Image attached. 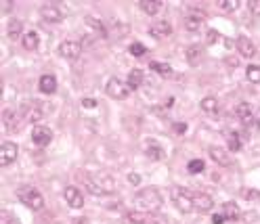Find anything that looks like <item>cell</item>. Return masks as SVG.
I'll list each match as a JSON object with an SVG mask.
<instances>
[{"instance_id": "6", "label": "cell", "mask_w": 260, "mask_h": 224, "mask_svg": "<svg viewBox=\"0 0 260 224\" xmlns=\"http://www.w3.org/2000/svg\"><path fill=\"white\" fill-rule=\"evenodd\" d=\"M105 93H107L111 99L122 101V99H126V96L132 93V90H130V86H128V82H124V80H120V78H109L107 84H105Z\"/></svg>"}, {"instance_id": "20", "label": "cell", "mask_w": 260, "mask_h": 224, "mask_svg": "<svg viewBox=\"0 0 260 224\" xmlns=\"http://www.w3.org/2000/svg\"><path fill=\"white\" fill-rule=\"evenodd\" d=\"M145 153H147V157H149V159H153V162H160V159H164V149H161V145L156 143V141L147 143Z\"/></svg>"}, {"instance_id": "22", "label": "cell", "mask_w": 260, "mask_h": 224, "mask_svg": "<svg viewBox=\"0 0 260 224\" xmlns=\"http://www.w3.org/2000/svg\"><path fill=\"white\" fill-rule=\"evenodd\" d=\"M21 32H23V21L21 19H9V25H6V36L11 40H15L17 36H21ZM23 38V36H21Z\"/></svg>"}, {"instance_id": "18", "label": "cell", "mask_w": 260, "mask_h": 224, "mask_svg": "<svg viewBox=\"0 0 260 224\" xmlns=\"http://www.w3.org/2000/svg\"><path fill=\"white\" fill-rule=\"evenodd\" d=\"M40 15L44 21H51V23H59L63 19V13L59 11V6H55V4H44L40 9Z\"/></svg>"}, {"instance_id": "17", "label": "cell", "mask_w": 260, "mask_h": 224, "mask_svg": "<svg viewBox=\"0 0 260 224\" xmlns=\"http://www.w3.org/2000/svg\"><path fill=\"white\" fill-rule=\"evenodd\" d=\"M63 197H65V201L74 209H80L84 205V197H82V193H80L78 187H67L65 191H63Z\"/></svg>"}, {"instance_id": "12", "label": "cell", "mask_w": 260, "mask_h": 224, "mask_svg": "<svg viewBox=\"0 0 260 224\" xmlns=\"http://www.w3.org/2000/svg\"><path fill=\"white\" fill-rule=\"evenodd\" d=\"M203 21H206V13L198 11V9H189V13L185 15V27L189 32H195L201 27Z\"/></svg>"}, {"instance_id": "11", "label": "cell", "mask_w": 260, "mask_h": 224, "mask_svg": "<svg viewBox=\"0 0 260 224\" xmlns=\"http://www.w3.org/2000/svg\"><path fill=\"white\" fill-rule=\"evenodd\" d=\"M235 115L241 120V126L243 128H254L256 126V117L252 115V107L248 103H240L235 107Z\"/></svg>"}, {"instance_id": "1", "label": "cell", "mask_w": 260, "mask_h": 224, "mask_svg": "<svg viewBox=\"0 0 260 224\" xmlns=\"http://www.w3.org/2000/svg\"><path fill=\"white\" fill-rule=\"evenodd\" d=\"M164 204V199H161V193L158 188H140V191L135 195V205L140 209V212H158Z\"/></svg>"}, {"instance_id": "40", "label": "cell", "mask_w": 260, "mask_h": 224, "mask_svg": "<svg viewBox=\"0 0 260 224\" xmlns=\"http://www.w3.org/2000/svg\"><path fill=\"white\" fill-rule=\"evenodd\" d=\"M82 107L95 109V107H97V101H95V99H82Z\"/></svg>"}, {"instance_id": "34", "label": "cell", "mask_w": 260, "mask_h": 224, "mask_svg": "<svg viewBox=\"0 0 260 224\" xmlns=\"http://www.w3.org/2000/svg\"><path fill=\"white\" fill-rule=\"evenodd\" d=\"M128 51H130L132 57H143V55L147 53V48H145V44H140V42H132Z\"/></svg>"}, {"instance_id": "39", "label": "cell", "mask_w": 260, "mask_h": 224, "mask_svg": "<svg viewBox=\"0 0 260 224\" xmlns=\"http://www.w3.org/2000/svg\"><path fill=\"white\" fill-rule=\"evenodd\" d=\"M224 222H227V218H224V214H222V212L212 216V224H224Z\"/></svg>"}, {"instance_id": "19", "label": "cell", "mask_w": 260, "mask_h": 224, "mask_svg": "<svg viewBox=\"0 0 260 224\" xmlns=\"http://www.w3.org/2000/svg\"><path fill=\"white\" fill-rule=\"evenodd\" d=\"M38 88H40V93H44V94H53L55 90H57V78H55L53 74H44L38 82Z\"/></svg>"}, {"instance_id": "9", "label": "cell", "mask_w": 260, "mask_h": 224, "mask_svg": "<svg viewBox=\"0 0 260 224\" xmlns=\"http://www.w3.org/2000/svg\"><path fill=\"white\" fill-rule=\"evenodd\" d=\"M84 30H86V34L90 38H101V40L107 38V30H105V25L95 17H86V21H84Z\"/></svg>"}, {"instance_id": "35", "label": "cell", "mask_w": 260, "mask_h": 224, "mask_svg": "<svg viewBox=\"0 0 260 224\" xmlns=\"http://www.w3.org/2000/svg\"><path fill=\"white\" fill-rule=\"evenodd\" d=\"M0 224H19V220H17L11 212L2 209V212H0Z\"/></svg>"}, {"instance_id": "31", "label": "cell", "mask_w": 260, "mask_h": 224, "mask_svg": "<svg viewBox=\"0 0 260 224\" xmlns=\"http://www.w3.org/2000/svg\"><path fill=\"white\" fill-rule=\"evenodd\" d=\"M245 78L252 84H260V65H248L245 67Z\"/></svg>"}, {"instance_id": "4", "label": "cell", "mask_w": 260, "mask_h": 224, "mask_svg": "<svg viewBox=\"0 0 260 224\" xmlns=\"http://www.w3.org/2000/svg\"><path fill=\"white\" fill-rule=\"evenodd\" d=\"M86 188L93 195H109L116 191V183L109 176H88Z\"/></svg>"}, {"instance_id": "15", "label": "cell", "mask_w": 260, "mask_h": 224, "mask_svg": "<svg viewBox=\"0 0 260 224\" xmlns=\"http://www.w3.org/2000/svg\"><path fill=\"white\" fill-rule=\"evenodd\" d=\"M235 46H237V53H240L241 57H245V59H252L256 55V44L248 36H240V38H237Z\"/></svg>"}, {"instance_id": "16", "label": "cell", "mask_w": 260, "mask_h": 224, "mask_svg": "<svg viewBox=\"0 0 260 224\" xmlns=\"http://www.w3.org/2000/svg\"><path fill=\"white\" fill-rule=\"evenodd\" d=\"M214 207V199L208 193H193V209L195 212H210Z\"/></svg>"}, {"instance_id": "38", "label": "cell", "mask_w": 260, "mask_h": 224, "mask_svg": "<svg viewBox=\"0 0 260 224\" xmlns=\"http://www.w3.org/2000/svg\"><path fill=\"white\" fill-rule=\"evenodd\" d=\"M248 9H250L252 15H260V0H250Z\"/></svg>"}, {"instance_id": "3", "label": "cell", "mask_w": 260, "mask_h": 224, "mask_svg": "<svg viewBox=\"0 0 260 224\" xmlns=\"http://www.w3.org/2000/svg\"><path fill=\"white\" fill-rule=\"evenodd\" d=\"M17 197L23 205H27L30 209H34V212H38V209H42V205H44V197L40 195V191H36L34 187H21L17 188Z\"/></svg>"}, {"instance_id": "45", "label": "cell", "mask_w": 260, "mask_h": 224, "mask_svg": "<svg viewBox=\"0 0 260 224\" xmlns=\"http://www.w3.org/2000/svg\"><path fill=\"white\" fill-rule=\"evenodd\" d=\"M11 6H13V4L9 2V0H6V2H4V6H2V11H4V13H6V11H11Z\"/></svg>"}, {"instance_id": "42", "label": "cell", "mask_w": 260, "mask_h": 224, "mask_svg": "<svg viewBox=\"0 0 260 224\" xmlns=\"http://www.w3.org/2000/svg\"><path fill=\"white\" fill-rule=\"evenodd\" d=\"M227 65L237 67V65H240V59H237V57H227Z\"/></svg>"}, {"instance_id": "33", "label": "cell", "mask_w": 260, "mask_h": 224, "mask_svg": "<svg viewBox=\"0 0 260 224\" xmlns=\"http://www.w3.org/2000/svg\"><path fill=\"white\" fill-rule=\"evenodd\" d=\"M187 170L191 174H201L206 170V164H203V159H191V162L187 164Z\"/></svg>"}, {"instance_id": "5", "label": "cell", "mask_w": 260, "mask_h": 224, "mask_svg": "<svg viewBox=\"0 0 260 224\" xmlns=\"http://www.w3.org/2000/svg\"><path fill=\"white\" fill-rule=\"evenodd\" d=\"M27 109H30L27 105H23V107H19V109H6L4 111V126H6V130H11V132L21 130L23 122H27V115H25Z\"/></svg>"}, {"instance_id": "46", "label": "cell", "mask_w": 260, "mask_h": 224, "mask_svg": "<svg viewBox=\"0 0 260 224\" xmlns=\"http://www.w3.org/2000/svg\"><path fill=\"white\" fill-rule=\"evenodd\" d=\"M256 126L260 128V111H258V115H256Z\"/></svg>"}, {"instance_id": "32", "label": "cell", "mask_w": 260, "mask_h": 224, "mask_svg": "<svg viewBox=\"0 0 260 224\" xmlns=\"http://www.w3.org/2000/svg\"><path fill=\"white\" fill-rule=\"evenodd\" d=\"M216 6H219L222 13H233V11L240 9V2H237V0H219Z\"/></svg>"}, {"instance_id": "36", "label": "cell", "mask_w": 260, "mask_h": 224, "mask_svg": "<svg viewBox=\"0 0 260 224\" xmlns=\"http://www.w3.org/2000/svg\"><path fill=\"white\" fill-rule=\"evenodd\" d=\"M40 120H42V111H40L38 107H34V109L27 111V122L36 124V122H40Z\"/></svg>"}, {"instance_id": "27", "label": "cell", "mask_w": 260, "mask_h": 224, "mask_svg": "<svg viewBox=\"0 0 260 224\" xmlns=\"http://www.w3.org/2000/svg\"><path fill=\"white\" fill-rule=\"evenodd\" d=\"M222 214L227 220H237L240 218V207H237L233 201H227V204H222Z\"/></svg>"}, {"instance_id": "8", "label": "cell", "mask_w": 260, "mask_h": 224, "mask_svg": "<svg viewBox=\"0 0 260 224\" xmlns=\"http://www.w3.org/2000/svg\"><path fill=\"white\" fill-rule=\"evenodd\" d=\"M59 55L67 61H76L82 55V44L78 40H63L59 44Z\"/></svg>"}, {"instance_id": "26", "label": "cell", "mask_w": 260, "mask_h": 224, "mask_svg": "<svg viewBox=\"0 0 260 224\" xmlns=\"http://www.w3.org/2000/svg\"><path fill=\"white\" fill-rule=\"evenodd\" d=\"M128 86H130V90H137L139 86H143V72L140 69H132V72L128 74Z\"/></svg>"}, {"instance_id": "13", "label": "cell", "mask_w": 260, "mask_h": 224, "mask_svg": "<svg viewBox=\"0 0 260 224\" xmlns=\"http://www.w3.org/2000/svg\"><path fill=\"white\" fill-rule=\"evenodd\" d=\"M149 34L153 38H158V40L168 38L172 34V25L168 23V21H164V19H158V21H153V23L149 25Z\"/></svg>"}, {"instance_id": "21", "label": "cell", "mask_w": 260, "mask_h": 224, "mask_svg": "<svg viewBox=\"0 0 260 224\" xmlns=\"http://www.w3.org/2000/svg\"><path fill=\"white\" fill-rule=\"evenodd\" d=\"M21 44H23L25 51H36L38 44H40V38H38V34L36 32H25L23 34V38H21Z\"/></svg>"}, {"instance_id": "44", "label": "cell", "mask_w": 260, "mask_h": 224, "mask_svg": "<svg viewBox=\"0 0 260 224\" xmlns=\"http://www.w3.org/2000/svg\"><path fill=\"white\" fill-rule=\"evenodd\" d=\"M245 197H248V199H258L260 195H258V191H245Z\"/></svg>"}, {"instance_id": "7", "label": "cell", "mask_w": 260, "mask_h": 224, "mask_svg": "<svg viewBox=\"0 0 260 224\" xmlns=\"http://www.w3.org/2000/svg\"><path fill=\"white\" fill-rule=\"evenodd\" d=\"M126 220L130 224H170L164 216H153L151 212H130L126 214Z\"/></svg>"}, {"instance_id": "43", "label": "cell", "mask_w": 260, "mask_h": 224, "mask_svg": "<svg viewBox=\"0 0 260 224\" xmlns=\"http://www.w3.org/2000/svg\"><path fill=\"white\" fill-rule=\"evenodd\" d=\"M174 130H177L179 134H182V132H187V124H174Z\"/></svg>"}, {"instance_id": "24", "label": "cell", "mask_w": 260, "mask_h": 224, "mask_svg": "<svg viewBox=\"0 0 260 224\" xmlns=\"http://www.w3.org/2000/svg\"><path fill=\"white\" fill-rule=\"evenodd\" d=\"M139 6L143 13H147V15H156V13H160V9H161V0H140Z\"/></svg>"}, {"instance_id": "28", "label": "cell", "mask_w": 260, "mask_h": 224, "mask_svg": "<svg viewBox=\"0 0 260 224\" xmlns=\"http://www.w3.org/2000/svg\"><path fill=\"white\" fill-rule=\"evenodd\" d=\"M187 61L191 63V65H198V63L201 61V46H198V44L189 46L187 48Z\"/></svg>"}, {"instance_id": "29", "label": "cell", "mask_w": 260, "mask_h": 224, "mask_svg": "<svg viewBox=\"0 0 260 224\" xmlns=\"http://www.w3.org/2000/svg\"><path fill=\"white\" fill-rule=\"evenodd\" d=\"M149 69H153V72H158L160 75H164V78H168V75H172V67H170V65H166V63L151 61V63H149Z\"/></svg>"}, {"instance_id": "37", "label": "cell", "mask_w": 260, "mask_h": 224, "mask_svg": "<svg viewBox=\"0 0 260 224\" xmlns=\"http://www.w3.org/2000/svg\"><path fill=\"white\" fill-rule=\"evenodd\" d=\"M222 40V34L220 32H216V30H210L208 32V44H216V42H220Z\"/></svg>"}, {"instance_id": "2", "label": "cell", "mask_w": 260, "mask_h": 224, "mask_svg": "<svg viewBox=\"0 0 260 224\" xmlns=\"http://www.w3.org/2000/svg\"><path fill=\"white\" fill-rule=\"evenodd\" d=\"M170 197H172V204L177 205L179 212H182V214L193 212V193L187 191L185 187H172Z\"/></svg>"}, {"instance_id": "25", "label": "cell", "mask_w": 260, "mask_h": 224, "mask_svg": "<svg viewBox=\"0 0 260 224\" xmlns=\"http://www.w3.org/2000/svg\"><path fill=\"white\" fill-rule=\"evenodd\" d=\"M243 141H245V136L237 134V132H231V134L227 136V143H229V151H231V153H237V151L241 149Z\"/></svg>"}, {"instance_id": "10", "label": "cell", "mask_w": 260, "mask_h": 224, "mask_svg": "<svg viewBox=\"0 0 260 224\" xmlns=\"http://www.w3.org/2000/svg\"><path fill=\"white\" fill-rule=\"evenodd\" d=\"M17 153H19V149H17L15 143H11V141L2 143V145H0V166H2V168L11 166L17 159Z\"/></svg>"}, {"instance_id": "41", "label": "cell", "mask_w": 260, "mask_h": 224, "mask_svg": "<svg viewBox=\"0 0 260 224\" xmlns=\"http://www.w3.org/2000/svg\"><path fill=\"white\" fill-rule=\"evenodd\" d=\"M128 183L130 185H139L140 183V176H139V174H128Z\"/></svg>"}, {"instance_id": "30", "label": "cell", "mask_w": 260, "mask_h": 224, "mask_svg": "<svg viewBox=\"0 0 260 224\" xmlns=\"http://www.w3.org/2000/svg\"><path fill=\"white\" fill-rule=\"evenodd\" d=\"M201 109L206 111V113H216V111H219V101H216L214 96H206V99H201Z\"/></svg>"}, {"instance_id": "14", "label": "cell", "mask_w": 260, "mask_h": 224, "mask_svg": "<svg viewBox=\"0 0 260 224\" xmlns=\"http://www.w3.org/2000/svg\"><path fill=\"white\" fill-rule=\"evenodd\" d=\"M32 141H34V145H38V147L51 145V141H53V132H51V128H44V126H36V128L32 130Z\"/></svg>"}, {"instance_id": "23", "label": "cell", "mask_w": 260, "mask_h": 224, "mask_svg": "<svg viewBox=\"0 0 260 224\" xmlns=\"http://www.w3.org/2000/svg\"><path fill=\"white\" fill-rule=\"evenodd\" d=\"M208 153H210V157H212L216 164H220V166H231L229 155L224 153V149H220V147H210Z\"/></svg>"}]
</instances>
